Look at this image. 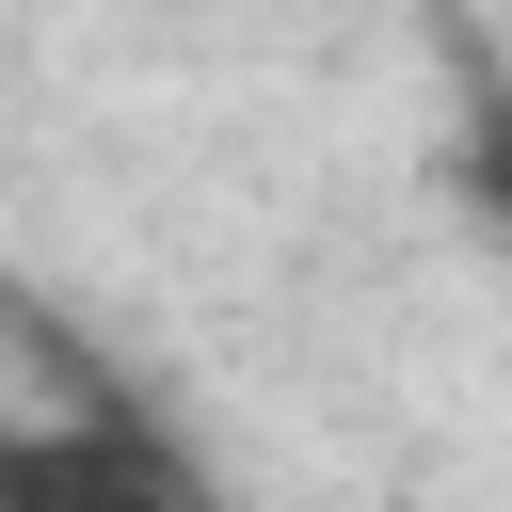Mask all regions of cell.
<instances>
[{
  "mask_svg": "<svg viewBox=\"0 0 512 512\" xmlns=\"http://www.w3.org/2000/svg\"><path fill=\"white\" fill-rule=\"evenodd\" d=\"M64 416L0 432V512H208V464L128 384H48Z\"/></svg>",
  "mask_w": 512,
  "mask_h": 512,
  "instance_id": "6da1fadb",
  "label": "cell"
},
{
  "mask_svg": "<svg viewBox=\"0 0 512 512\" xmlns=\"http://www.w3.org/2000/svg\"><path fill=\"white\" fill-rule=\"evenodd\" d=\"M448 192L512 240V80H480V96H464V128H448Z\"/></svg>",
  "mask_w": 512,
  "mask_h": 512,
  "instance_id": "7a4b0ae2",
  "label": "cell"
}]
</instances>
